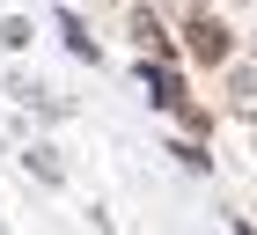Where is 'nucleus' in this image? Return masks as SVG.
Masks as SVG:
<instances>
[{
  "label": "nucleus",
  "instance_id": "3",
  "mask_svg": "<svg viewBox=\"0 0 257 235\" xmlns=\"http://www.w3.org/2000/svg\"><path fill=\"white\" fill-rule=\"evenodd\" d=\"M133 37H140V52H147V59H169V37H162V22L147 15V8L133 15Z\"/></svg>",
  "mask_w": 257,
  "mask_h": 235
},
{
  "label": "nucleus",
  "instance_id": "2",
  "mask_svg": "<svg viewBox=\"0 0 257 235\" xmlns=\"http://www.w3.org/2000/svg\"><path fill=\"white\" fill-rule=\"evenodd\" d=\"M228 110L257 125V66H228Z\"/></svg>",
  "mask_w": 257,
  "mask_h": 235
},
{
  "label": "nucleus",
  "instance_id": "1",
  "mask_svg": "<svg viewBox=\"0 0 257 235\" xmlns=\"http://www.w3.org/2000/svg\"><path fill=\"white\" fill-rule=\"evenodd\" d=\"M184 52H191L198 66H220V59H228V22H220V15H206V8H198V15L184 22Z\"/></svg>",
  "mask_w": 257,
  "mask_h": 235
}]
</instances>
